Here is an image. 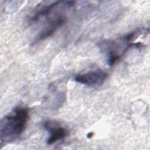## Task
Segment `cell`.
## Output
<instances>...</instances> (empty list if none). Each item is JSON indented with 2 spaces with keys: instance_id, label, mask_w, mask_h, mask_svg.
Here are the masks:
<instances>
[{
  "instance_id": "cell-6",
  "label": "cell",
  "mask_w": 150,
  "mask_h": 150,
  "mask_svg": "<svg viewBox=\"0 0 150 150\" xmlns=\"http://www.w3.org/2000/svg\"><path fill=\"white\" fill-rule=\"evenodd\" d=\"M93 135H94V133L92 132H91L88 133V134H87V138H91Z\"/></svg>"
},
{
  "instance_id": "cell-3",
  "label": "cell",
  "mask_w": 150,
  "mask_h": 150,
  "mask_svg": "<svg viewBox=\"0 0 150 150\" xmlns=\"http://www.w3.org/2000/svg\"><path fill=\"white\" fill-rule=\"evenodd\" d=\"M43 127L49 132V138L46 143L47 145H52L56 142L63 139L69 135V131L64 127L56 122L47 120L44 122Z\"/></svg>"
},
{
  "instance_id": "cell-4",
  "label": "cell",
  "mask_w": 150,
  "mask_h": 150,
  "mask_svg": "<svg viewBox=\"0 0 150 150\" xmlns=\"http://www.w3.org/2000/svg\"><path fill=\"white\" fill-rule=\"evenodd\" d=\"M66 20V17L63 15H59L51 19L36 36L33 43H38L51 36L64 24Z\"/></svg>"
},
{
  "instance_id": "cell-1",
  "label": "cell",
  "mask_w": 150,
  "mask_h": 150,
  "mask_svg": "<svg viewBox=\"0 0 150 150\" xmlns=\"http://www.w3.org/2000/svg\"><path fill=\"white\" fill-rule=\"evenodd\" d=\"M29 118V110L18 106L4 117L0 124L1 144L15 140L26 129Z\"/></svg>"
},
{
  "instance_id": "cell-5",
  "label": "cell",
  "mask_w": 150,
  "mask_h": 150,
  "mask_svg": "<svg viewBox=\"0 0 150 150\" xmlns=\"http://www.w3.org/2000/svg\"><path fill=\"white\" fill-rule=\"evenodd\" d=\"M63 2V1H59L53 2L47 5H45L40 9H39L30 18V21L33 22L38 21L42 17L47 16L53 11L57 7L60 5Z\"/></svg>"
},
{
  "instance_id": "cell-2",
  "label": "cell",
  "mask_w": 150,
  "mask_h": 150,
  "mask_svg": "<svg viewBox=\"0 0 150 150\" xmlns=\"http://www.w3.org/2000/svg\"><path fill=\"white\" fill-rule=\"evenodd\" d=\"M107 77L108 73L106 71L97 69L77 74L74 80L88 87H96L104 83Z\"/></svg>"
}]
</instances>
